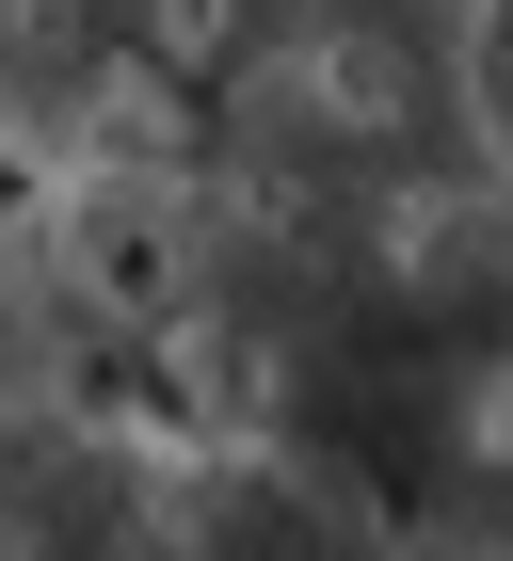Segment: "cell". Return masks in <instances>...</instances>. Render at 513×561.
<instances>
[{
  "mask_svg": "<svg viewBox=\"0 0 513 561\" xmlns=\"http://www.w3.org/2000/svg\"><path fill=\"white\" fill-rule=\"evenodd\" d=\"M193 161L241 193H433L498 145V0H225Z\"/></svg>",
  "mask_w": 513,
  "mask_h": 561,
  "instance_id": "cell-1",
  "label": "cell"
},
{
  "mask_svg": "<svg viewBox=\"0 0 513 561\" xmlns=\"http://www.w3.org/2000/svg\"><path fill=\"white\" fill-rule=\"evenodd\" d=\"M225 0H0V176L81 193V176L193 161Z\"/></svg>",
  "mask_w": 513,
  "mask_h": 561,
  "instance_id": "cell-2",
  "label": "cell"
},
{
  "mask_svg": "<svg viewBox=\"0 0 513 561\" xmlns=\"http://www.w3.org/2000/svg\"><path fill=\"white\" fill-rule=\"evenodd\" d=\"M0 561H209L176 514V417H0Z\"/></svg>",
  "mask_w": 513,
  "mask_h": 561,
  "instance_id": "cell-3",
  "label": "cell"
}]
</instances>
